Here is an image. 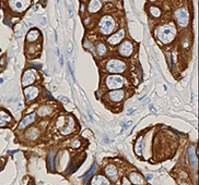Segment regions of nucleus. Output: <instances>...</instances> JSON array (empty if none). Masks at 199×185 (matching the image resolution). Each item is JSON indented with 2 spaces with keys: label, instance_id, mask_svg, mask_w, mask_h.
<instances>
[{
  "label": "nucleus",
  "instance_id": "nucleus-7",
  "mask_svg": "<svg viewBox=\"0 0 199 185\" xmlns=\"http://www.w3.org/2000/svg\"><path fill=\"white\" fill-rule=\"evenodd\" d=\"M118 51L124 57H129L132 54V51H134V46L130 43V41H125L122 45L119 46Z\"/></svg>",
  "mask_w": 199,
  "mask_h": 185
},
{
  "label": "nucleus",
  "instance_id": "nucleus-26",
  "mask_svg": "<svg viewBox=\"0 0 199 185\" xmlns=\"http://www.w3.org/2000/svg\"><path fill=\"white\" fill-rule=\"evenodd\" d=\"M95 169H96V167H95V166H92V168L90 169V171L88 172V173H86V175H84V177H86V179H89V177H90V176L92 175L93 173H94Z\"/></svg>",
  "mask_w": 199,
  "mask_h": 185
},
{
  "label": "nucleus",
  "instance_id": "nucleus-15",
  "mask_svg": "<svg viewBox=\"0 0 199 185\" xmlns=\"http://www.w3.org/2000/svg\"><path fill=\"white\" fill-rule=\"evenodd\" d=\"M34 120H35V113H31V114L26 116V117L24 118L22 121H21L20 125H19V127H20V129H24V127H27L29 124H31V123L34 121Z\"/></svg>",
  "mask_w": 199,
  "mask_h": 185
},
{
  "label": "nucleus",
  "instance_id": "nucleus-25",
  "mask_svg": "<svg viewBox=\"0 0 199 185\" xmlns=\"http://www.w3.org/2000/svg\"><path fill=\"white\" fill-rule=\"evenodd\" d=\"M141 140H142V138H140V140L137 142V146L136 148H135L137 155H141Z\"/></svg>",
  "mask_w": 199,
  "mask_h": 185
},
{
  "label": "nucleus",
  "instance_id": "nucleus-12",
  "mask_svg": "<svg viewBox=\"0 0 199 185\" xmlns=\"http://www.w3.org/2000/svg\"><path fill=\"white\" fill-rule=\"evenodd\" d=\"M124 91L120 89H117V90H112L111 93H109V98L112 101H115V102H118V101H122L124 99Z\"/></svg>",
  "mask_w": 199,
  "mask_h": 185
},
{
  "label": "nucleus",
  "instance_id": "nucleus-17",
  "mask_svg": "<svg viewBox=\"0 0 199 185\" xmlns=\"http://www.w3.org/2000/svg\"><path fill=\"white\" fill-rule=\"evenodd\" d=\"M92 185H109V182L107 179H105L104 176L97 175L95 176V177H93Z\"/></svg>",
  "mask_w": 199,
  "mask_h": 185
},
{
  "label": "nucleus",
  "instance_id": "nucleus-3",
  "mask_svg": "<svg viewBox=\"0 0 199 185\" xmlns=\"http://www.w3.org/2000/svg\"><path fill=\"white\" fill-rule=\"evenodd\" d=\"M125 69H126V64L117 59H112L106 64V70L111 73H122L125 71Z\"/></svg>",
  "mask_w": 199,
  "mask_h": 185
},
{
  "label": "nucleus",
  "instance_id": "nucleus-11",
  "mask_svg": "<svg viewBox=\"0 0 199 185\" xmlns=\"http://www.w3.org/2000/svg\"><path fill=\"white\" fill-rule=\"evenodd\" d=\"M66 125L63 127H65V129H63L61 130V133H63V135H67V134H69V133H71V132L74 130V121H73V119L71 117L70 118H67V120H66Z\"/></svg>",
  "mask_w": 199,
  "mask_h": 185
},
{
  "label": "nucleus",
  "instance_id": "nucleus-21",
  "mask_svg": "<svg viewBox=\"0 0 199 185\" xmlns=\"http://www.w3.org/2000/svg\"><path fill=\"white\" fill-rule=\"evenodd\" d=\"M150 13L152 14L153 17H155V18H159L160 15H161V10L159 9V8H157V7H150Z\"/></svg>",
  "mask_w": 199,
  "mask_h": 185
},
{
  "label": "nucleus",
  "instance_id": "nucleus-5",
  "mask_svg": "<svg viewBox=\"0 0 199 185\" xmlns=\"http://www.w3.org/2000/svg\"><path fill=\"white\" fill-rule=\"evenodd\" d=\"M174 17L176 19L177 23L181 25V26L185 27L188 24V20H189V15H188V11L185 8H181L175 11Z\"/></svg>",
  "mask_w": 199,
  "mask_h": 185
},
{
  "label": "nucleus",
  "instance_id": "nucleus-18",
  "mask_svg": "<svg viewBox=\"0 0 199 185\" xmlns=\"http://www.w3.org/2000/svg\"><path fill=\"white\" fill-rule=\"evenodd\" d=\"M40 37V32L37 30H31L26 36L27 41H35Z\"/></svg>",
  "mask_w": 199,
  "mask_h": 185
},
{
  "label": "nucleus",
  "instance_id": "nucleus-16",
  "mask_svg": "<svg viewBox=\"0 0 199 185\" xmlns=\"http://www.w3.org/2000/svg\"><path fill=\"white\" fill-rule=\"evenodd\" d=\"M101 9V1L100 0H91L89 3V12L95 13Z\"/></svg>",
  "mask_w": 199,
  "mask_h": 185
},
{
  "label": "nucleus",
  "instance_id": "nucleus-24",
  "mask_svg": "<svg viewBox=\"0 0 199 185\" xmlns=\"http://www.w3.org/2000/svg\"><path fill=\"white\" fill-rule=\"evenodd\" d=\"M37 135H38V131H37L36 129H32V130H30L26 133V136L31 137V138H35Z\"/></svg>",
  "mask_w": 199,
  "mask_h": 185
},
{
  "label": "nucleus",
  "instance_id": "nucleus-30",
  "mask_svg": "<svg viewBox=\"0 0 199 185\" xmlns=\"http://www.w3.org/2000/svg\"><path fill=\"white\" fill-rule=\"evenodd\" d=\"M150 1H155V0H150Z\"/></svg>",
  "mask_w": 199,
  "mask_h": 185
},
{
  "label": "nucleus",
  "instance_id": "nucleus-9",
  "mask_svg": "<svg viewBox=\"0 0 199 185\" xmlns=\"http://www.w3.org/2000/svg\"><path fill=\"white\" fill-rule=\"evenodd\" d=\"M24 95H25V98H26L27 101L33 100L38 96V89H37V87H34V86L27 87V88L24 89Z\"/></svg>",
  "mask_w": 199,
  "mask_h": 185
},
{
  "label": "nucleus",
  "instance_id": "nucleus-29",
  "mask_svg": "<svg viewBox=\"0 0 199 185\" xmlns=\"http://www.w3.org/2000/svg\"><path fill=\"white\" fill-rule=\"evenodd\" d=\"M103 1H111V0H103Z\"/></svg>",
  "mask_w": 199,
  "mask_h": 185
},
{
  "label": "nucleus",
  "instance_id": "nucleus-2",
  "mask_svg": "<svg viewBox=\"0 0 199 185\" xmlns=\"http://www.w3.org/2000/svg\"><path fill=\"white\" fill-rule=\"evenodd\" d=\"M99 27L100 32L102 33V34L109 35V34L113 32L114 28H115V21L113 20L112 17H109V15L103 17V18L101 19V21H100Z\"/></svg>",
  "mask_w": 199,
  "mask_h": 185
},
{
  "label": "nucleus",
  "instance_id": "nucleus-13",
  "mask_svg": "<svg viewBox=\"0 0 199 185\" xmlns=\"http://www.w3.org/2000/svg\"><path fill=\"white\" fill-rule=\"evenodd\" d=\"M129 179H130V181L134 183V184H136V185H142L145 183L143 177L141 176V174L137 173V172H132V173H130Z\"/></svg>",
  "mask_w": 199,
  "mask_h": 185
},
{
  "label": "nucleus",
  "instance_id": "nucleus-31",
  "mask_svg": "<svg viewBox=\"0 0 199 185\" xmlns=\"http://www.w3.org/2000/svg\"><path fill=\"white\" fill-rule=\"evenodd\" d=\"M0 18H1V14H0Z\"/></svg>",
  "mask_w": 199,
  "mask_h": 185
},
{
  "label": "nucleus",
  "instance_id": "nucleus-6",
  "mask_svg": "<svg viewBox=\"0 0 199 185\" xmlns=\"http://www.w3.org/2000/svg\"><path fill=\"white\" fill-rule=\"evenodd\" d=\"M31 0H9L10 8L15 12H23L30 6Z\"/></svg>",
  "mask_w": 199,
  "mask_h": 185
},
{
  "label": "nucleus",
  "instance_id": "nucleus-4",
  "mask_svg": "<svg viewBox=\"0 0 199 185\" xmlns=\"http://www.w3.org/2000/svg\"><path fill=\"white\" fill-rule=\"evenodd\" d=\"M124 78L120 75H109L106 78V86L109 89H117L124 85Z\"/></svg>",
  "mask_w": 199,
  "mask_h": 185
},
{
  "label": "nucleus",
  "instance_id": "nucleus-27",
  "mask_svg": "<svg viewBox=\"0 0 199 185\" xmlns=\"http://www.w3.org/2000/svg\"><path fill=\"white\" fill-rule=\"evenodd\" d=\"M71 146H72V147H74V148L79 147V146H80V140H72V142H71Z\"/></svg>",
  "mask_w": 199,
  "mask_h": 185
},
{
  "label": "nucleus",
  "instance_id": "nucleus-20",
  "mask_svg": "<svg viewBox=\"0 0 199 185\" xmlns=\"http://www.w3.org/2000/svg\"><path fill=\"white\" fill-rule=\"evenodd\" d=\"M49 113H51V108L48 107V106H43V107H41L40 110H38V114L42 116V117L47 116V114H49Z\"/></svg>",
  "mask_w": 199,
  "mask_h": 185
},
{
  "label": "nucleus",
  "instance_id": "nucleus-23",
  "mask_svg": "<svg viewBox=\"0 0 199 185\" xmlns=\"http://www.w3.org/2000/svg\"><path fill=\"white\" fill-rule=\"evenodd\" d=\"M97 54L99 56H103L105 54V51H106V47H105L104 44H99L97 45Z\"/></svg>",
  "mask_w": 199,
  "mask_h": 185
},
{
  "label": "nucleus",
  "instance_id": "nucleus-1",
  "mask_svg": "<svg viewBox=\"0 0 199 185\" xmlns=\"http://www.w3.org/2000/svg\"><path fill=\"white\" fill-rule=\"evenodd\" d=\"M157 36L160 41L164 43V44H168L174 39V37L176 35V28L172 24H166V25H162L157 28Z\"/></svg>",
  "mask_w": 199,
  "mask_h": 185
},
{
  "label": "nucleus",
  "instance_id": "nucleus-10",
  "mask_svg": "<svg viewBox=\"0 0 199 185\" xmlns=\"http://www.w3.org/2000/svg\"><path fill=\"white\" fill-rule=\"evenodd\" d=\"M124 35H125L124 31L120 30V31H118L117 33L113 34V35L109 37L107 41H109V43L111 44V45H117L118 43H120V41H122V39L124 38Z\"/></svg>",
  "mask_w": 199,
  "mask_h": 185
},
{
  "label": "nucleus",
  "instance_id": "nucleus-14",
  "mask_svg": "<svg viewBox=\"0 0 199 185\" xmlns=\"http://www.w3.org/2000/svg\"><path fill=\"white\" fill-rule=\"evenodd\" d=\"M105 173H106V175L109 176L111 180H113V181L117 180V171H116L115 167L112 166V164H109V166L106 167V169H105Z\"/></svg>",
  "mask_w": 199,
  "mask_h": 185
},
{
  "label": "nucleus",
  "instance_id": "nucleus-22",
  "mask_svg": "<svg viewBox=\"0 0 199 185\" xmlns=\"http://www.w3.org/2000/svg\"><path fill=\"white\" fill-rule=\"evenodd\" d=\"M193 148H194V147H190L189 148V159H190V161L193 162V164L196 167V166H197V159H196V155L193 153Z\"/></svg>",
  "mask_w": 199,
  "mask_h": 185
},
{
  "label": "nucleus",
  "instance_id": "nucleus-28",
  "mask_svg": "<svg viewBox=\"0 0 199 185\" xmlns=\"http://www.w3.org/2000/svg\"><path fill=\"white\" fill-rule=\"evenodd\" d=\"M68 52H69V54H71V52H72V43H69V45H68Z\"/></svg>",
  "mask_w": 199,
  "mask_h": 185
},
{
  "label": "nucleus",
  "instance_id": "nucleus-8",
  "mask_svg": "<svg viewBox=\"0 0 199 185\" xmlns=\"http://www.w3.org/2000/svg\"><path fill=\"white\" fill-rule=\"evenodd\" d=\"M35 71L34 70H27L24 72L22 77V84L23 86H29L33 84V82L35 80Z\"/></svg>",
  "mask_w": 199,
  "mask_h": 185
},
{
  "label": "nucleus",
  "instance_id": "nucleus-19",
  "mask_svg": "<svg viewBox=\"0 0 199 185\" xmlns=\"http://www.w3.org/2000/svg\"><path fill=\"white\" fill-rule=\"evenodd\" d=\"M10 119L11 118L8 113H6L5 111H0V127H5Z\"/></svg>",
  "mask_w": 199,
  "mask_h": 185
}]
</instances>
